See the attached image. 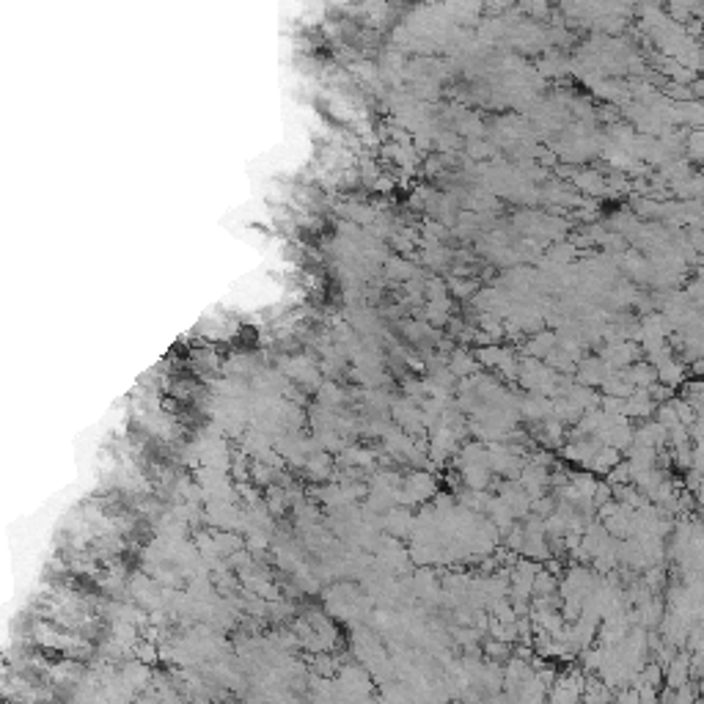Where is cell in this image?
<instances>
[{
	"label": "cell",
	"mask_w": 704,
	"mask_h": 704,
	"mask_svg": "<svg viewBox=\"0 0 704 704\" xmlns=\"http://www.w3.org/2000/svg\"><path fill=\"white\" fill-rule=\"evenodd\" d=\"M487 655H490V658H498V655H509V646H498V644H490V646H487Z\"/></svg>",
	"instance_id": "obj_1"
}]
</instances>
